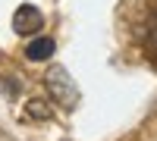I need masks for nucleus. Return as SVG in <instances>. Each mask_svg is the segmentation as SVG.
<instances>
[{"label":"nucleus","instance_id":"4","mask_svg":"<svg viewBox=\"0 0 157 141\" xmlns=\"http://www.w3.org/2000/svg\"><path fill=\"white\" fill-rule=\"evenodd\" d=\"M54 38H35V41H29V47H25V60H32V63H41V60H50L54 57Z\"/></svg>","mask_w":157,"mask_h":141},{"label":"nucleus","instance_id":"1","mask_svg":"<svg viewBox=\"0 0 157 141\" xmlns=\"http://www.w3.org/2000/svg\"><path fill=\"white\" fill-rule=\"evenodd\" d=\"M44 88H47V94L54 97V104H60L63 110H75L78 107V88H75L72 75L63 69V66H50L47 69Z\"/></svg>","mask_w":157,"mask_h":141},{"label":"nucleus","instance_id":"3","mask_svg":"<svg viewBox=\"0 0 157 141\" xmlns=\"http://www.w3.org/2000/svg\"><path fill=\"white\" fill-rule=\"evenodd\" d=\"M138 41H141L145 57L157 63V6L148 9V16H145V22H141V28H138Z\"/></svg>","mask_w":157,"mask_h":141},{"label":"nucleus","instance_id":"5","mask_svg":"<svg viewBox=\"0 0 157 141\" xmlns=\"http://www.w3.org/2000/svg\"><path fill=\"white\" fill-rule=\"evenodd\" d=\"M25 116H29V119H50V116H54V110L47 107V100L35 97V100L25 104Z\"/></svg>","mask_w":157,"mask_h":141},{"label":"nucleus","instance_id":"2","mask_svg":"<svg viewBox=\"0 0 157 141\" xmlns=\"http://www.w3.org/2000/svg\"><path fill=\"white\" fill-rule=\"evenodd\" d=\"M44 28V16H41V9L32 6V3H22L16 13H13V32L22 35V38H29V35H38Z\"/></svg>","mask_w":157,"mask_h":141}]
</instances>
